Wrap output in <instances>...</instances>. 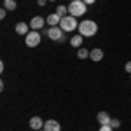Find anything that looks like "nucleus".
<instances>
[{
	"instance_id": "nucleus-1",
	"label": "nucleus",
	"mask_w": 131,
	"mask_h": 131,
	"mask_svg": "<svg viewBox=\"0 0 131 131\" xmlns=\"http://www.w3.org/2000/svg\"><path fill=\"white\" fill-rule=\"evenodd\" d=\"M77 30H79V35H82V37H94L98 33V25L91 19H84L79 23Z\"/></svg>"
},
{
	"instance_id": "nucleus-2",
	"label": "nucleus",
	"mask_w": 131,
	"mask_h": 131,
	"mask_svg": "<svg viewBox=\"0 0 131 131\" xmlns=\"http://www.w3.org/2000/svg\"><path fill=\"white\" fill-rule=\"evenodd\" d=\"M88 12V5L82 2V0H75V2H70L68 5V14L73 16V18H79V16H84Z\"/></svg>"
},
{
	"instance_id": "nucleus-3",
	"label": "nucleus",
	"mask_w": 131,
	"mask_h": 131,
	"mask_svg": "<svg viewBox=\"0 0 131 131\" xmlns=\"http://www.w3.org/2000/svg\"><path fill=\"white\" fill-rule=\"evenodd\" d=\"M60 28L63 31H73L79 28V23H77V18L73 16H67V18H61V23H60Z\"/></svg>"
},
{
	"instance_id": "nucleus-4",
	"label": "nucleus",
	"mask_w": 131,
	"mask_h": 131,
	"mask_svg": "<svg viewBox=\"0 0 131 131\" xmlns=\"http://www.w3.org/2000/svg\"><path fill=\"white\" fill-rule=\"evenodd\" d=\"M25 44L28 47H37L40 44V33L37 30H31L28 35H25Z\"/></svg>"
},
{
	"instance_id": "nucleus-5",
	"label": "nucleus",
	"mask_w": 131,
	"mask_h": 131,
	"mask_svg": "<svg viewBox=\"0 0 131 131\" xmlns=\"http://www.w3.org/2000/svg\"><path fill=\"white\" fill-rule=\"evenodd\" d=\"M63 33H65V31L61 30L60 26H51L49 30H47V37H49L51 40L63 42Z\"/></svg>"
},
{
	"instance_id": "nucleus-6",
	"label": "nucleus",
	"mask_w": 131,
	"mask_h": 131,
	"mask_svg": "<svg viewBox=\"0 0 131 131\" xmlns=\"http://www.w3.org/2000/svg\"><path fill=\"white\" fill-rule=\"evenodd\" d=\"M46 25V19L42 18V16H35V18H31V21H30V28L31 30H40L42 26Z\"/></svg>"
},
{
	"instance_id": "nucleus-7",
	"label": "nucleus",
	"mask_w": 131,
	"mask_h": 131,
	"mask_svg": "<svg viewBox=\"0 0 131 131\" xmlns=\"http://www.w3.org/2000/svg\"><path fill=\"white\" fill-rule=\"evenodd\" d=\"M44 129L46 131H61V126L58 121H54V119H49V121L44 122Z\"/></svg>"
},
{
	"instance_id": "nucleus-8",
	"label": "nucleus",
	"mask_w": 131,
	"mask_h": 131,
	"mask_svg": "<svg viewBox=\"0 0 131 131\" xmlns=\"http://www.w3.org/2000/svg\"><path fill=\"white\" fill-rule=\"evenodd\" d=\"M44 122H46V121H42L39 115H35V117H31V119H30V128H31V129H35V131L44 129Z\"/></svg>"
},
{
	"instance_id": "nucleus-9",
	"label": "nucleus",
	"mask_w": 131,
	"mask_h": 131,
	"mask_svg": "<svg viewBox=\"0 0 131 131\" xmlns=\"http://www.w3.org/2000/svg\"><path fill=\"white\" fill-rule=\"evenodd\" d=\"M30 23H23V21H21V23H18V25H16V33H18V35H28V33H30Z\"/></svg>"
},
{
	"instance_id": "nucleus-10",
	"label": "nucleus",
	"mask_w": 131,
	"mask_h": 131,
	"mask_svg": "<svg viewBox=\"0 0 131 131\" xmlns=\"http://www.w3.org/2000/svg\"><path fill=\"white\" fill-rule=\"evenodd\" d=\"M46 23L49 25V28L51 26H60V23H61V18L56 14V12H52V14H49L47 18H46Z\"/></svg>"
},
{
	"instance_id": "nucleus-11",
	"label": "nucleus",
	"mask_w": 131,
	"mask_h": 131,
	"mask_svg": "<svg viewBox=\"0 0 131 131\" xmlns=\"http://www.w3.org/2000/svg\"><path fill=\"white\" fill-rule=\"evenodd\" d=\"M96 121L100 122V126H103V124H110L112 117L108 115V112H98V115H96Z\"/></svg>"
},
{
	"instance_id": "nucleus-12",
	"label": "nucleus",
	"mask_w": 131,
	"mask_h": 131,
	"mask_svg": "<svg viewBox=\"0 0 131 131\" xmlns=\"http://www.w3.org/2000/svg\"><path fill=\"white\" fill-rule=\"evenodd\" d=\"M89 58L93 61H101L103 60V51H101L100 47H94V49L89 52Z\"/></svg>"
},
{
	"instance_id": "nucleus-13",
	"label": "nucleus",
	"mask_w": 131,
	"mask_h": 131,
	"mask_svg": "<svg viewBox=\"0 0 131 131\" xmlns=\"http://www.w3.org/2000/svg\"><path fill=\"white\" fill-rule=\"evenodd\" d=\"M82 40H84L82 35H73L70 39V46L72 47H82Z\"/></svg>"
},
{
	"instance_id": "nucleus-14",
	"label": "nucleus",
	"mask_w": 131,
	"mask_h": 131,
	"mask_svg": "<svg viewBox=\"0 0 131 131\" xmlns=\"http://www.w3.org/2000/svg\"><path fill=\"white\" fill-rule=\"evenodd\" d=\"M16 7H18L16 0H4V9H7V10H16Z\"/></svg>"
},
{
	"instance_id": "nucleus-15",
	"label": "nucleus",
	"mask_w": 131,
	"mask_h": 131,
	"mask_svg": "<svg viewBox=\"0 0 131 131\" xmlns=\"http://www.w3.org/2000/svg\"><path fill=\"white\" fill-rule=\"evenodd\" d=\"M56 14H58L60 18H67V14H68V7H67V5H58V7H56Z\"/></svg>"
},
{
	"instance_id": "nucleus-16",
	"label": "nucleus",
	"mask_w": 131,
	"mask_h": 131,
	"mask_svg": "<svg viewBox=\"0 0 131 131\" xmlns=\"http://www.w3.org/2000/svg\"><path fill=\"white\" fill-rule=\"evenodd\" d=\"M89 52H91V51L84 49V47H79V51H77V56H79V60H86V58H89Z\"/></svg>"
},
{
	"instance_id": "nucleus-17",
	"label": "nucleus",
	"mask_w": 131,
	"mask_h": 131,
	"mask_svg": "<svg viewBox=\"0 0 131 131\" xmlns=\"http://www.w3.org/2000/svg\"><path fill=\"white\" fill-rule=\"evenodd\" d=\"M110 126L114 128V129H117V128H121V121H119V119H112V121H110Z\"/></svg>"
},
{
	"instance_id": "nucleus-18",
	"label": "nucleus",
	"mask_w": 131,
	"mask_h": 131,
	"mask_svg": "<svg viewBox=\"0 0 131 131\" xmlns=\"http://www.w3.org/2000/svg\"><path fill=\"white\" fill-rule=\"evenodd\" d=\"M98 131H114V128H112L110 124H103V126H100Z\"/></svg>"
},
{
	"instance_id": "nucleus-19",
	"label": "nucleus",
	"mask_w": 131,
	"mask_h": 131,
	"mask_svg": "<svg viewBox=\"0 0 131 131\" xmlns=\"http://www.w3.org/2000/svg\"><path fill=\"white\" fill-rule=\"evenodd\" d=\"M5 16H7V9H2L0 10V19H5Z\"/></svg>"
},
{
	"instance_id": "nucleus-20",
	"label": "nucleus",
	"mask_w": 131,
	"mask_h": 131,
	"mask_svg": "<svg viewBox=\"0 0 131 131\" xmlns=\"http://www.w3.org/2000/svg\"><path fill=\"white\" fill-rule=\"evenodd\" d=\"M124 70L128 72V73H131V61H128V63H126V67H124Z\"/></svg>"
},
{
	"instance_id": "nucleus-21",
	"label": "nucleus",
	"mask_w": 131,
	"mask_h": 131,
	"mask_svg": "<svg viewBox=\"0 0 131 131\" xmlns=\"http://www.w3.org/2000/svg\"><path fill=\"white\" fill-rule=\"evenodd\" d=\"M49 0H37V4H39V7H44L46 4H47Z\"/></svg>"
},
{
	"instance_id": "nucleus-22",
	"label": "nucleus",
	"mask_w": 131,
	"mask_h": 131,
	"mask_svg": "<svg viewBox=\"0 0 131 131\" xmlns=\"http://www.w3.org/2000/svg\"><path fill=\"white\" fill-rule=\"evenodd\" d=\"M82 2H84V4H86V5H91V4H94V2H96V0H82Z\"/></svg>"
},
{
	"instance_id": "nucleus-23",
	"label": "nucleus",
	"mask_w": 131,
	"mask_h": 131,
	"mask_svg": "<svg viewBox=\"0 0 131 131\" xmlns=\"http://www.w3.org/2000/svg\"><path fill=\"white\" fill-rule=\"evenodd\" d=\"M39 131H46V129H39Z\"/></svg>"
},
{
	"instance_id": "nucleus-24",
	"label": "nucleus",
	"mask_w": 131,
	"mask_h": 131,
	"mask_svg": "<svg viewBox=\"0 0 131 131\" xmlns=\"http://www.w3.org/2000/svg\"><path fill=\"white\" fill-rule=\"evenodd\" d=\"M70 2H75V0H70Z\"/></svg>"
},
{
	"instance_id": "nucleus-25",
	"label": "nucleus",
	"mask_w": 131,
	"mask_h": 131,
	"mask_svg": "<svg viewBox=\"0 0 131 131\" xmlns=\"http://www.w3.org/2000/svg\"><path fill=\"white\" fill-rule=\"evenodd\" d=\"M51 2H54V0H51Z\"/></svg>"
},
{
	"instance_id": "nucleus-26",
	"label": "nucleus",
	"mask_w": 131,
	"mask_h": 131,
	"mask_svg": "<svg viewBox=\"0 0 131 131\" xmlns=\"http://www.w3.org/2000/svg\"><path fill=\"white\" fill-rule=\"evenodd\" d=\"M129 77H131V73H129Z\"/></svg>"
}]
</instances>
